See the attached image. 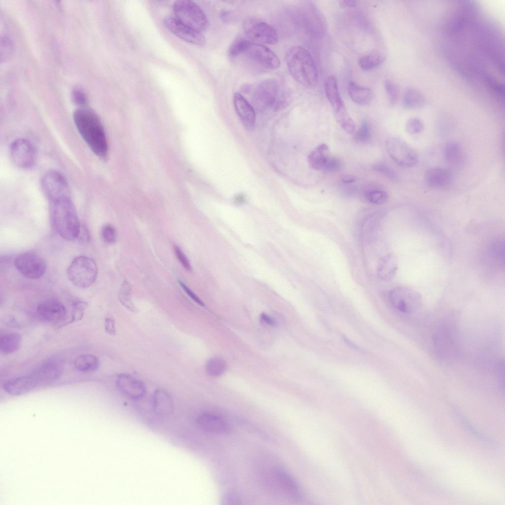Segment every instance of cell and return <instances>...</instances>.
<instances>
[{
    "label": "cell",
    "mask_w": 505,
    "mask_h": 505,
    "mask_svg": "<svg viewBox=\"0 0 505 505\" xmlns=\"http://www.w3.org/2000/svg\"><path fill=\"white\" fill-rule=\"evenodd\" d=\"M75 125L91 150L98 157L107 158L108 147L105 132L98 115L85 108L76 109L73 113Z\"/></svg>",
    "instance_id": "6da1fadb"
},
{
    "label": "cell",
    "mask_w": 505,
    "mask_h": 505,
    "mask_svg": "<svg viewBox=\"0 0 505 505\" xmlns=\"http://www.w3.org/2000/svg\"><path fill=\"white\" fill-rule=\"evenodd\" d=\"M51 218L56 231L67 241L77 239L81 232L77 213L70 197L49 200Z\"/></svg>",
    "instance_id": "7a4b0ae2"
},
{
    "label": "cell",
    "mask_w": 505,
    "mask_h": 505,
    "mask_svg": "<svg viewBox=\"0 0 505 505\" xmlns=\"http://www.w3.org/2000/svg\"><path fill=\"white\" fill-rule=\"evenodd\" d=\"M286 62L290 74L297 82L307 88L317 85V67L307 49L300 46L291 47L286 54Z\"/></svg>",
    "instance_id": "3957f363"
},
{
    "label": "cell",
    "mask_w": 505,
    "mask_h": 505,
    "mask_svg": "<svg viewBox=\"0 0 505 505\" xmlns=\"http://www.w3.org/2000/svg\"><path fill=\"white\" fill-rule=\"evenodd\" d=\"M70 282L75 287L86 289L95 281L98 267L95 262L89 257L78 256L72 261L67 270Z\"/></svg>",
    "instance_id": "277c9868"
},
{
    "label": "cell",
    "mask_w": 505,
    "mask_h": 505,
    "mask_svg": "<svg viewBox=\"0 0 505 505\" xmlns=\"http://www.w3.org/2000/svg\"><path fill=\"white\" fill-rule=\"evenodd\" d=\"M174 11L176 18L187 26L199 32L206 30L209 21L200 7L190 0H179L175 2Z\"/></svg>",
    "instance_id": "5b68a950"
},
{
    "label": "cell",
    "mask_w": 505,
    "mask_h": 505,
    "mask_svg": "<svg viewBox=\"0 0 505 505\" xmlns=\"http://www.w3.org/2000/svg\"><path fill=\"white\" fill-rule=\"evenodd\" d=\"M388 300L395 310L403 314L416 312L422 306L421 295L416 291L407 287H398L388 293Z\"/></svg>",
    "instance_id": "8992f818"
},
{
    "label": "cell",
    "mask_w": 505,
    "mask_h": 505,
    "mask_svg": "<svg viewBox=\"0 0 505 505\" xmlns=\"http://www.w3.org/2000/svg\"><path fill=\"white\" fill-rule=\"evenodd\" d=\"M245 34L250 41L264 44L277 43L278 36L276 30L269 24L254 18L246 19L244 23Z\"/></svg>",
    "instance_id": "52a82bcc"
},
{
    "label": "cell",
    "mask_w": 505,
    "mask_h": 505,
    "mask_svg": "<svg viewBox=\"0 0 505 505\" xmlns=\"http://www.w3.org/2000/svg\"><path fill=\"white\" fill-rule=\"evenodd\" d=\"M385 146L390 157L398 165L410 167L417 163L418 158L416 151L400 138H388Z\"/></svg>",
    "instance_id": "ba28073f"
},
{
    "label": "cell",
    "mask_w": 505,
    "mask_h": 505,
    "mask_svg": "<svg viewBox=\"0 0 505 505\" xmlns=\"http://www.w3.org/2000/svg\"><path fill=\"white\" fill-rule=\"evenodd\" d=\"M252 101L254 109L261 111L275 104L278 84L274 79H265L252 88Z\"/></svg>",
    "instance_id": "9c48e42d"
},
{
    "label": "cell",
    "mask_w": 505,
    "mask_h": 505,
    "mask_svg": "<svg viewBox=\"0 0 505 505\" xmlns=\"http://www.w3.org/2000/svg\"><path fill=\"white\" fill-rule=\"evenodd\" d=\"M263 68L274 70L280 65L278 56L264 44L247 41L243 53Z\"/></svg>",
    "instance_id": "30bf717a"
},
{
    "label": "cell",
    "mask_w": 505,
    "mask_h": 505,
    "mask_svg": "<svg viewBox=\"0 0 505 505\" xmlns=\"http://www.w3.org/2000/svg\"><path fill=\"white\" fill-rule=\"evenodd\" d=\"M15 266L23 276L30 279L41 278L46 271V263L37 254L33 252L23 253L15 259Z\"/></svg>",
    "instance_id": "8fae6325"
},
{
    "label": "cell",
    "mask_w": 505,
    "mask_h": 505,
    "mask_svg": "<svg viewBox=\"0 0 505 505\" xmlns=\"http://www.w3.org/2000/svg\"><path fill=\"white\" fill-rule=\"evenodd\" d=\"M42 189L50 200L70 197V186L66 178L58 171L51 170L43 176Z\"/></svg>",
    "instance_id": "7c38bea8"
},
{
    "label": "cell",
    "mask_w": 505,
    "mask_h": 505,
    "mask_svg": "<svg viewBox=\"0 0 505 505\" xmlns=\"http://www.w3.org/2000/svg\"><path fill=\"white\" fill-rule=\"evenodd\" d=\"M10 155L13 163L21 168H29L35 163L36 151L29 140L20 138L15 140L10 147Z\"/></svg>",
    "instance_id": "4fadbf2b"
},
{
    "label": "cell",
    "mask_w": 505,
    "mask_h": 505,
    "mask_svg": "<svg viewBox=\"0 0 505 505\" xmlns=\"http://www.w3.org/2000/svg\"><path fill=\"white\" fill-rule=\"evenodd\" d=\"M164 24L171 32L187 42L199 46H203L206 43V38L201 32L187 26L176 18H166Z\"/></svg>",
    "instance_id": "5bb4252c"
},
{
    "label": "cell",
    "mask_w": 505,
    "mask_h": 505,
    "mask_svg": "<svg viewBox=\"0 0 505 505\" xmlns=\"http://www.w3.org/2000/svg\"><path fill=\"white\" fill-rule=\"evenodd\" d=\"M116 385L123 395L132 399H141L145 394L146 389L144 383L129 374L119 375L116 380Z\"/></svg>",
    "instance_id": "9a60e30c"
},
{
    "label": "cell",
    "mask_w": 505,
    "mask_h": 505,
    "mask_svg": "<svg viewBox=\"0 0 505 505\" xmlns=\"http://www.w3.org/2000/svg\"><path fill=\"white\" fill-rule=\"evenodd\" d=\"M233 101L236 112L244 127L248 131L252 130L256 120L253 107L243 95L238 92L234 94Z\"/></svg>",
    "instance_id": "2e32d148"
},
{
    "label": "cell",
    "mask_w": 505,
    "mask_h": 505,
    "mask_svg": "<svg viewBox=\"0 0 505 505\" xmlns=\"http://www.w3.org/2000/svg\"><path fill=\"white\" fill-rule=\"evenodd\" d=\"M196 423L201 429L210 433H225L230 431V427L227 422L213 412L200 413L196 418Z\"/></svg>",
    "instance_id": "e0dca14e"
},
{
    "label": "cell",
    "mask_w": 505,
    "mask_h": 505,
    "mask_svg": "<svg viewBox=\"0 0 505 505\" xmlns=\"http://www.w3.org/2000/svg\"><path fill=\"white\" fill-rule=\"evenodd\" d=\"M63 363L57 360H49L39 365L32 374L39 384L50 382L57 380L62 375Z\"/></svg>",
    "instance_id": "ac0fdd59"
},
{
    "label": "cell",
    "mask_w": 505,
    "mask_h": 505,
    "mask_svg": "<svg viewBox=\"0 0 505 505\" xmlns=\"http://www.w3.org/2000/svg\"><path fill=\"white\" fill-rule=\"evenodd\" d=\"M38 384L37 379L31 374L7 380L3 383V389L10 395L19 396L31 392Z\"/></svg>",
    "instance_id": "d6986e66"
},
{
    "label": "cell",
    "mask_w": 505,
    "mask_h": 505,
    "mask_svg": "<svg viewBox=\"0 0 505 505\" xmlns=\"http://www.w3.org/2000/svg\"><path fill=\"white\" fill-rule=\"evenodd\" d=\"M37 311L40 316L50 322H62L66 316L65 306L56 299H48L41 302L37 307Z\"/></svg>",
    "instance_id": "ffe728a7"
},
{
    "label": "cell",
    "mask_w": 505,
    "mask_h": 505,
    "mask_svg": "<svg viewBox=\"0 0 505 505\" xmlns=\"http://www.w3.org/2000/svg\"><path fill=\"white\" fill-rule=\"evenodd\" d=\"M274 481L288 496L298 499L301 497V492L294 478L284 469L275 468L272 472Z\"/></svg>",
    "instance_id": "44dd1931"
},
{
    "label": "cell",
    "mask_w": 505,
    "mask_h": 505,
    "mask_svg": "<svg viewBox=\"0 0 505 505\" xmlns=\"http://www.w3.org/2000/svg\"><path fill=\"white\" fill-rule=\"evenodd\" d=\"M153 411L158 415L167 417L175 410V404L171 395L166 391L159 389L154 392L152 399Z\"/></svg>",
    "instance_id": "7402d4cb"
},
{
    "label": "cell",
    "mask_w": 505,
    "mask_h": 505,
    "mask_svg": "<svg viewBox=\"0 0 505 505\" xmlns=\"http://www.w3.org/2000/svg\"><path fill=\"white\" fill-rule=\"evenodd\" d=\"M452 180L450 171L444 168L433 167L429 169L424 175L425 183L429 187L438 188L447 186Z\"/></svg>",
    "instance_id": "603a6c76"
},
{
    "label": "cell",
    "mask_w": 505,
    "mask_h": 505,
    "mask_svg": "<svg viewBox=\"0 0 505 505\" xmlns=\"http://www.w3.org/2000/svg\"><path fill=\"white\" fill-rule=\"evenodd\" d=\"M324 87L325 96L334 113L345 108L334 76L327 77L324 82Z\"/></svg>",
    "instance_id": "cb8c5ba5"
},
{
    "label": "cell",
    "mask_w": 505,
    "mask_h": 505,
    "mask_svg": "<svg viewBox=\"0 0 505 505\" xmlns=\"http://www.w3.org/2000/svg\"><path fill=\"white\" fill-rule=\"evenodd\" d=\"M330 157L328 145L322 144L310 153L308 157V163L313 169L324 171Z\"/></svg>",
    "instance_id": "d4e9b609"
},
{
    "label": "cell",
    "mask_w": 505,
    "mask_h": 505,
    "mask_svg": "<svg viewBox=\"0 0 505 505\" xmlns=\"http://www.w3.org/2000/svg\"><path fill=\"white\" fill-rule=\"evenodd\" d=\"M397 269V259L393 254L390 253L380 260L377 268V273L381 279L388 281L395 276Z\"/></svg>",
    "instance_id": "484cf974"
},
{
    "label": "cell",
    "mask_w": 505,
    "mask_h": 505,
    "mask_svg": "<svg viewBox=\"0 0 505 505\" xmlns=\"http://www.w3.org/2000/svg\"><path fill=\"white\" fill-rule=\"evenodd\" d=\"M348 91L352 100L360 105L368 104L372 98V92L369 88L361 86L354 81L349 82Z\"/></svg>",
    "instance_id": "4316f807"
},
{
    "label": "cell",
    "mask_w": 505,
    "mask_h": 505,
    "mask_svg": "<svg viewBox=\"0 0 505 505\" xmlns=\"http://www.w3.org/2000/svg\"><path fill=\"white\" fill-rule=\"evenodd\" d=\"M22 337L18 333L4 334L0 338V350L4 355L12 354L17 351L22 343Z\"/></svg>",
    "instance_id": "83f0119b"
},
{
    "label": "cell",
    "mask_w": 505,
    "mask_h": 505,
    "mask_svg": "<svg viewBox=\"0 0 505 505\" xmlns=\"http://www.w3.org/2000/svg\"><path fill=\"white\" fill-rule=\"evenodd\" d=\"M443 155L447 163L456 166L462 162L463 158L462 146L457 142H450L444 147Z\"/></svg>",
    "instance_id": "f1b7e54d"
},
{
    "label": "cell",
    "mask_w": 505,
    "mask_h": 505,
    "mask_svg": "<svg viewBox=\"0 0 505 505\" xmlns=\"http://www.w3.org/2000/svg\"><path fill=\"white\" fill-rule=\"evenodd\" d=\"M424 96L419 91L412 88L407 89L403 95L402 104L408 109L422 108L425 104Z\"/></svg>",
    "instance_id": "f546056e"
},
{
    "label": "cell",
    "mask_w": 505,
    "mask_h": 505,
    "mask_svg": "<svg viewBox=\"0 0 505 505\" xmlns=\"http://www.w3.org/2000/svg\"><path fill=\"white\" fill-rule=\"evenodd\" d=\"M75 368L81 372H93L98 368L99 361L98 358L91 354H84L78 356L74 361Z\"/></svg>",
    "instance_id": "4dcf8cb0"
},
{
    "label": "cell",
    "mask_w": 505,
    "mask_h": 505,
    "mask_svg": "<svg viewBox=\"0 0 505 505\" xmlns=\"http://www.w3.org/2000/svg\"><path fill=\"white\" fill-rule=\"evenodd\" d=\"M384 57L380 54H369L360 58L359 61V65L363 71H368L379 67L384 62Z\"/></svg>",
    "instance_id": "1f68e13d"
},
{
    "label": "cell",
    "mask_w": 505,
    "mask_h": 505,
    "mask_svg": "<svg viewBox=\"0 0 505 505\" xmlns=\"http://www.w3.org/2000/svg\"><path fill=\"white\" fill-rule=\"evenodd\" d=\"M335 118L342 129L349 134H353L356 130V125L346 108L334 113Z\"/></svg>",
    "instance_id": "d6a6232c"
},
{
    "label": "cell",
    "mask_w": 505,
    "mask_h": 505,
    "mask_svg": "<svg viewBox=\"0 0 505 505\" xmlns=\"http://www.w3.org/2000/svg\"><path fill=\"white\" fill-rule=\"evenodd\" d=\"M119 298L122 304L132 312H135L136 308L131 299V290L127 281L123 282L119 292Z\"/></svg>",
    "instance_id": "836d02e7"
},
{
    "label": "cell",
    "mask_w": 505,
    "mask_h": 505,
    "mask_svg": "<svg viewBox=\"0 0 505 505\" xmlns=\"http://www.w3.org/2000/svg\"><path fill=\"white\" fill-rule=\"evenodd\" d=\"M225 361L219 358L211 359L206 364L207 372L212 376L216 377L221 375L225 371Z\"/></svg>",
    "instance_id": "e575fe53"
},
{
    "label": "cell",
    "mask_w": 505,
    "mask_h": 505,
    "mask_svg": "<svg viewBox=\"0 0 505 505\" xmlns=\"http://www.w3.org/2000/svg\"><path fill=\"white\" fill-rule=\"evenodd\" d=\"M371 136L370 125L366 120H363L355 135V139L359 143H367L371 140Z\"/></svg>",
    "instance_id": "d590c367"
},
{
    "label": "cell",
    "mask_w": 505,
    "mask_h": 505,
    "mask_svg": "<svg viewBox=\"0 0 505 505\" xmlns=\"http://www.w3.org/2000/svg\"><path fill=\"white\" fill-rule=\"evenodd\" d=\"M366 199L370 203L380 205L385 203L388 198L387 192L382 190H370L367 191L365 194Z\"/></svg>",
    "instance_id": "8d00e7d4"
},
{
    "label": "cell",
    "mask_w": 505,
    "mask_h": 505,
    "mask_svg": "<svg viewBox=\"0 0 505 505\" xmlns=\"http://www.w3.org/2000/svg\"><path fill=\"white\" fill-rule=\"evenodd\" d=\"M73 102L79 108H85L88 102V98L84 89L79 86L74 87L71 92Z\"/></svg>",
    "instance_id": "74e56055"
},
{
    "label": "cell",
    "mask_w": 505,
    "mask_h": 505,
    "mask_svg": "<svg viewBox=\"0 0 505 505\" xmlns=\"http://www.w3.org/2000/svg\"><path fill=\"white\" fill-rule=\"evenodd\" d=\"M87 306L88 304L85 301H78L74 302L72 305V312L70 323L80 321L84 316Z\"/></svg>",
    "instance_id": "f35d334b"
},
{
    "label": "cell",
    "mask_w": 505,
    "mask_h": 505,
    "mask_svg": "<svg viewBox=\"0 0 505 505\" xmlns=\"http://www.w3.org/2000/svg\"><path fill=\"white\" fill-rule=\"evenodd\" d=\"M424 128L423 121L418 117H412L406 123L405 129L409 134L414 135L421 133Z\"/></svg>",
    "instance_id": "ab89813d"
},
{
    "label": "cell",
    "mask_w": 505,
    "mask_h": 505,
    "mask_svg": "<svg viewBox=\"0 0 505 505\" xmlns=\"http://www.w3.org/2000/svg\"><path fill=\"white\" fill-rule=\"evenodd\" d=\"M248 40V39L243 37H238L235 39L229 47L228 51L229 55L232 57H235L242 54Z\"/></svg>",
    "instance_id": "60d3db41"
},
{
    "label": "cell",
    "mask_w": 505,
    "mask_h": 505,
    "mask_svg": "<svg viewBox=\"0 0 505 505\" xmlns=\"http://www.w3.org/2000/svg\"><path fill=\"white\" fill-rule=\"evenodd\" d=\"M384 86L390 105H395L397 103L399 97L397 87L394 83L389 80L385 81Z\"/></svg>",
    "instance_id": "b9f144b4"
},
{
    "label": "cell",
    "mask_w": 505,
    "mask_h": 505,
    "mask_svg": "<svg viewBox=\"0 0 505 505\" xmlns=\"http://www.w3.org/2000/svg\"><path fill=\"white\" fill-rule=\"evenodd\" d=\"M13 45L9 38L4 36L1 39L0 59L4 62L7 60L12 54Z\"/></svg>",
    "instance_id": "7bdbcfd3"
},
{
    "label": "cell",
    "mask_w": 505,
    "mask_h": 505,
    "mask_svg": "<svg viewBox=\"0 0 505 505\" xmlns=\"http://www.w3.org/2000/svg\"><path fill=\"white\" fill-rule=\"evenodd\" d=\"M372 169L390 180H396L397 179V176L395 172L386 164L377 163L372 166Z\"/></svg>",
    "instance_id": "ee69618b"
},
{
    "label": "cell",
    "mask_w": 505,
    "mask_h": 505,
    "mask_svg": "<svg viewBox=\"0 0 505 505\" xmlns=\"http://www.w3.org/2000/svg\"><path fill=\"white\" fill-rule=\"evenodd\" d=\"M101 236L107 244H114L116 240V233L114 227L110 224L104 225L101 230Z\"/></svg>",
    "instance_id": "f6af8a7d"
},
{
    "label": "cell",
    "mask_w": 505,
    "mask_h": 505,
    "mask_svg": "<svg viewBox=\"0 0 505 505\" xmlns=\"http://www.w3.org/2000/svg\"><path fill=\"white\" fill-rule=\"evenodd\" d=\"M174 249L177 258L180 262L183 267L187 271H190L191 269L190 263L188 259L182 251L177 245L174 246Z\"/></svg>",
    "instance_id": "bcb514c9"
},
{
    "label": "cell",
    "mask_w": 505,
    "mask_h": 505,
    "mask_svg": "<svg viewBox=\"0 0 505 505\" xmlns=\"http://www.w3.org/2000/svg\"><path fill=\"white\" fill-rule=\"evenodd\" d=\"M341 167V162L336 157H330L328 160L324 171L325 172H335L338 171Z\"/></svg>",
    "instance_id": "7dc6e473"
},
{
    "label": "cell",
    "mask_w": 505,
    "mask_h": 505,
    "mask_svg": "<svg viewBox=\"0 0 505 505\" xmlns=\"http://www.w3.org/2000/svg\"><path fill=\"white\" fill-rule=\"evenodd\" d=\"M504 243L502 242L496 243L493 247V254L500 261H504Z\"/></svg>",
    "instance_id": "c3c4849f"
},
{
    "label": "cell",
    "mask_w": 505,
    "mask_h": 505,
    "mask_svg": "<svg viewBox=\"0 0 505 505\" xmlns=\"http://www.w3.org/2000/svg\"><path fill=\"white\" fill-rule=\"evenodd\" d=\"M222 501L223 505H239L240 504L241 500L237 495L233 493H228L224 495Z\"/></svg>",
    "instance_id": "681fc988"
},
{
    "label": "cell",
    "mask_w": 505,
    "mask_h": 505,
    "mask_svg": "<svg viewBox=\"0 0 505 505\" xmlns=\"http://www.w3.org/2000/svg\"><path fill=\"white\" fill-rule=\"evenodd\" d=\"M179 283L182 289L185 291L187 294L192 298L194 301L197 303L201 306H204V303L194 293V292L191 290L188 286H187L183 282L180 280H179Z\"/></svg>",
    "instance_id": "f907efd6"
},
{
    "label": "cell",
    "mask_w": 505,
    "mask_h": 505,
    "mask_svg": "<svg viewBox=\"0 0 505 505\" xmlns=\"http://www.w3.org/2000/svg\"><path fill=\"white\" fill-rule=\"evenodd\" d=\"M105 329L106 332L111 335H114L116 333V329L114 321L109 318H107L105 321Z\"/></svg>",
    "instance_id": "816d5d0a"
},
{
    "label": "cell",
    "mask_w": 505,
    "mask_h": 505,
    "mask_svg": "<svg viewBox=\"0 0 505 505\" xmlns=\"http://www.w3.org/2000/svg\"><path fill=\"white\" fill-rule=\"evenodd\" d=\"M357 180V178L352 175H346L343 176L341 181L344 184H350L354 182Z\"/></svg>",
    "instance_id": "f5cc1de1"
},
{
    "label": "cell",
    "mask_w": 505,
    "mask_h": 505,
    "mask_svg": "<svg viewBox=\"0 0 505 505\" xmlns=\"http://www.w3.org/2000/svg\"><path fill=\"white\" fill-rule=\"evenodd\" d=\"M260 317L262 320L268 325H276L275 321L274 319L267 314L262 313Z\"/></svg>",
    "instance_id": "db71d44e"
},
{
    "label": "cell",
    "mask_w": 505,
    "mask_h": 505,
    "mask_svg": "<svg viewBox=\"0 0 505 505\" xmlns=\"http://www.w3.org/2000/svg\"><path fill=\"white\" fill-rule=\"evenodd\" d=\"M8 318L9 319L8 320L5 318L4 321L6 323V325H8L7 326H10L11 327H16V326H18V324L14 318H12L11 316H8Z\"/></svg>",
    "instance_id": "11a10c76"
},
{
    "label": "cell",
    "mask_w": 505,
    "mask_h": 505,
    "mask_svg": "<svg viewBox=\"0 0 505 505\" xmlns=\"http://www.w3.org/2000/svg\"><path fill=\"white\" fill-rule=\"evenodd\" d=\"M341 4L344 6L354 7L357 5V1L353 0H342Z\"/></svg>",
    "instance_id": "9f6ffc18"
}]
</instances>
